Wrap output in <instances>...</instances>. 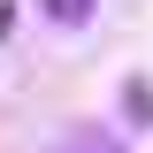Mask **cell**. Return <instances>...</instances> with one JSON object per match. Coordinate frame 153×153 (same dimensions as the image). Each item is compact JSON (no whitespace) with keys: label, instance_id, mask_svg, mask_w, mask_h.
<instances>
[{"label":"cell","instance_id":"1","mask_svg":"<svg viewBox=\"0 0 153 153\" xmlns=\"http://www.w3.org/2000/svg\"><path fill=\"white\" fill-rule=\"evenodd\" d=\"M54 16H84V0H54Z\"/></svg>","mask_w":153,"mask_h":153}]
</instances>
